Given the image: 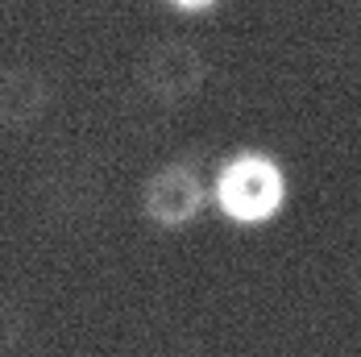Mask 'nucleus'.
<instances>
[{"label": "nucleus", "instance_id": "obj_1", "mask_svg": "<svg viewBox=\"0 0 361 357\" xmlns=\"http://www.w3.org/2000/svg\"><path fill=\"white\" fill-rule=\"evenodd\" d=\"M290 204V175L279 154L241 145L212 171V212L233 229H266Z\"/></svg>", "mask_w": 361, "mask_h": 357}, {"label": "nucleus", "instance_id": "obj_2", "mask_svg": "<svg viewBox=\"0 0 361 357\" xmlns=\"http://www.w3.org/2000/svg\"><path fill=\"white\" fill-rule=\"evenodd\" d=\"M212 208V175L200 162L171 158L142 187V216L162 233H183Z\"/></svg>", "mask_w": 361, "mask_h": 357}, {"label": "nucleus", "instance_id": "obj_3", "mask_svg": "<svg viewBox=\"0 0 361 357\" xmlns=\"http://www.w3.org/2000/svg\"><path fill=\"white\" fill-rule=\"evenodd\" d=\"M137 83L149 100L158 104H187L191 96H200V87L208 83V59L195 42L187 37H166L154 42L137 63Z\"/></svg>", "mask_w": 361, "mask_h": 357}, {"label": "nucleus", "instance_id": "obj_4", "mask_svg": "<svg viewBox=\"0 0 361 357\" xmlns=\"http://www.w3.org/2000/svg\"><path fill=\"white\" fill-rule=\"evenodd\" d=\"M54 100L50 79L34 67H4L0 71V125L4 129H30L46 116Z\"/></svg>", "mask_w": 361, "mask_h": 357}, {"label": "nucleus", "instance_id": "obj_5", "mask_svg": "<svg viewBox=\"0 0 361 357\" xmlns=\"http://www.w3.org/2000/svg\"><path fill=\"white\" fill-rule=\"evenodd\" d=\"M171 13H179V17H204V13H212L220 8V0H162Z\"/></svg>", "mask_w": 361, "mask_h": 357}]
</instances>
